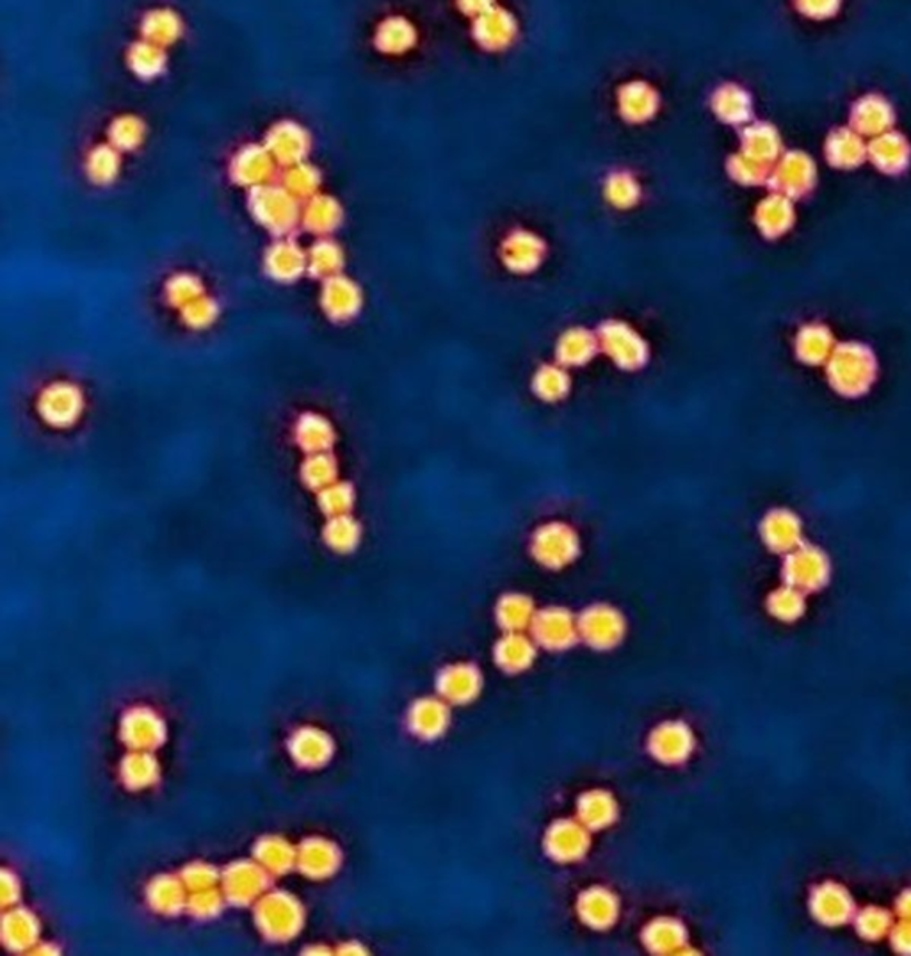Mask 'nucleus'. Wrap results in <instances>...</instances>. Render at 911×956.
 <instances>
[{
	"label": "nucleus",
	"mask_w": 911,
	"mask_h": 956,
	"mask_svg": "<svg viewBox=\"0 0 911 956\" xmlns=\"http://www.w3.org/2000/svg\"><path fill=\"white\" fill-rule=\"evenodd\" d=\"M579 549V540L573 529L563 522H549L541 526L532 538L534 555L547 565H563L572 559Z\"/></svg>",
	"instance_id": "nucleus-1"
}]
</instances>
